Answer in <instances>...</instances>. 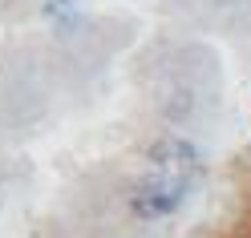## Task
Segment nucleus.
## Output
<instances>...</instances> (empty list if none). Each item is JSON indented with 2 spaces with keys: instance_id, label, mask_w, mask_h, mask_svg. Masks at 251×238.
<instances>
[{
  "instance_id": "nucleus-1",
  "label": "nucleus",
  "mask_w": 251,
  "mask_h": 238,
  "mask_svg": "<svg viewBox=\"0 0 251 238\" xmlns=\"http://www.w3.org/2000/svg\"><path fill=\"white\" fill-rule=\"evenodd\" d=\"M199 178V153L186 141H158L146 157L142 178L134 182L130 206L138 218H166L186 202L191 186Z\"/></svg>"
}]
</instances>
